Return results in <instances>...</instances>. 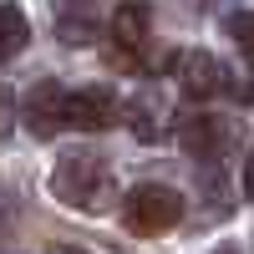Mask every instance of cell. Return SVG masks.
<instances>
[{
  "instance_id": "obj_13",
  "label": "cell",
  "mask_w": 254,
  "mask_h": 254,
  "mask_svg": "<svg viewBox=\"0 0 254 254\" xmlns=\"http://www.w3.org/2000/svg\"><path fill=\"white\" fill-rule=\"evenodd\" d=\"M244 193L254 198V153H249V168H244Z\"/></svg>"
},
{
  "instance_id": "obj_4",
  "label": "cell",
  "mask_w": 254,
  "mask_h": 254,
  "mask_svg": "<svg viewBox=\"0 0 254 254\" xmlns=\"http://www.w3.org/2000/svg\"><path fill=\"white\" fill-rule=\"evenodd\" d=\"M229 122L214 117V112H193V117H183L178 122V142H183V153L188 158H198L203 168H214L224 153H229Z\"/></svg>"
},
{
  "instance_id": "obj_14",
  "label": "cell",
  "mask_w": 254,
  "mask_h": 254,
  "mask_svg": "<svg viewBox=\"0 0 254 254\" xmlns=\"http://www.w3.org/2000/svg\"><path fill=\"white\" fill-rule=\"evenodd\" d=\"M214 254H239V249H234V244H219V249H214Z\"/></svg>"
},
{
  "instance_id": "obj_3",
  "label": "cell",
  "mask_w": 254,
  "mask_h": 254,
  "mask_svg": "<svg viewBox=\"0 0 254 254\" xmlns=\"http://www.w3.org/2000/svg\"><path fill=\"white\" fill-rule=\"evenodd\" d=\"M168 71H173V81L188 97H219V92H229V81H234L214 51H178L168 61Z\"/></svg>"
},
{
  "instance_id": "obj_15",
  "label": "cell",
  "mask_w": 254,
  "mask_h": 254,
  "mask_svg": "<svg viewBox=\"0 0 254 254\" xmlns=\"http://www.w3.org/2000/svg\"><path fill=\"white\" fill-rule=\"evenodd\" d=\"M51 254H81V249H51Z\"/></svg>"
},
{
  "instance_id": "obj_12",
  "label": "cell",
  "mask_w": 254,
  "mask_h": 254,
  "mask_svg": "<svg viewBox=\"0 0 254 254\" xmlns=\"http://www.w3.org/2000/svg\"><path fill=\"white\" fill-rule=\"evenodd\" d=\"M10 122H15V107H10V92H5V81H0V137L10 132Z\"/></svg>"
},
{
  "instance_id": "obj_10",
  "label": "cell",
  "mask_w": 254,
  "mask_h": 254,
  "mask_svg": "<svg viewBox=\"0 0 254 254\" xmlns=\"http://www.w3.org/2000/svg\"><path fill=\"white\" fill-rule=\"evenodd\" d=\"M229 36H234V46L254 61V10H234L229 15Z\"/></svg>"
},
{
  "instance_id": "obj_11",
  "label": "cell",
  "mask_w": 254,
  "mask_h": 254,
  "mask_svg": "<svg viewBox=\"0 0 254 254\" xmlns=\"http://www.w3.org/2000/svg\"><path fill=\"white\" fill-rule=\"evenodd\" d=\"M92 36H97L92 15H61V41L66 46H92Z\"/></svg>"
},
{
  "instance_id": "obj_8",
  "label": "cell",
  "mask_w": 254,
  "mask_h": 254,
  "mask_svg": "<svg viewBox=\"0 0 254 254\" xmlns=\"http://www.w3.org/2000/svg\"><path fill=\"white\" fill-rule=\"evenodd\" d=\"M127 117H132V132H137L142 142H153V137L163 132V122L173 117V107H168V97H163L158 87H142V92H137V102L127 107Z\"/></svg>"
},
{
  "instance_id": "obj_1",
  "label": "cell",
  "mask_w": 254,
  "mask_h": 254,
  "mask_svg": "<svg viewBox=\"0 0 254 254\" xmlns=\"http://www.w3.org/2000/svg\"><path fill=\"white\" fill-rule=\"evenodd\" d=\"M51 193L76 214H107L117 203V173L102 153H66L51 168Z\"/></svg>"
},
{
  "instance_id": "obj_2",
  "label": "cell",
  "mask_w": 254,
  "mask_h": 254,
  "mask_svg": "<svg viewBox=\"0 0 254 254\" xmlns=\"http://www.w3.org/2000/svg\"><path fill=\"white\" fill-rule=\"evenodd\" d=\"M122 219L132 234H168L183 219V193L168 183H137L122 203Z\"/></svg>"
},
{
  "instance_id": "obj_5",
  "label": "cell",
  "mask_w": 254,
  "mask_h": 254,
  "mask_svg": "<svg viewBox=\"0 0 254 254\" xmlns=\"http://www.w3.org/2000/svg\"><path fill=\"white\" fill-rule=\"evenodd\" d=\"M26 127H31V137H41V142L66 127V87H61L56 76L31 81V92H26Z\"/></svg>"
},
{
  "instance_id": "obj_9",
  "label": "cell",
  "mask_w": 254,
  "mask_h": 254,
  "mask_svg": "<svg viewBox=\"0 0 254 254\" xmlns=\"http://www.w3.org/2000/svg\"><path fill=\"white\" fill-rule=\"evenodd\" d=\"M26 41H31V20L20 15L15 5H0V61H10L26 51Z\"/></svg>"
},
{
  "instance_id": "obj_7",
  "label": "cell",
  "mask_w": 254,
  "mask_h": 254,
  "mask_svg": "<svg viewBox=\"0 0 254 254\" xmlns=\"http://www.w3.org/2000/svg\"><path fill=\"white\" fill-rule=\"evenodd\" d=\"M117 122V92L112 87H81L66 92V127H81V132H102V127Z\"/></svg>"
},
{
  "instance_id": "obj_6",
  "label": "cell",
  "mask_w": 254,
  "mask_h": 254,
  "mask_svg": "<svg viewBox=\"0 0 254 254\" xmlns=\"http://www.w3.org/2000/svg\"><path fill=\"white\" fill-rule=\"evenodd\" d=\"M147 26H153V10H147V5H122L112 15L107 36H112V61H117V66H137V61H142Z\"/></svg>"
}]
</instances>
